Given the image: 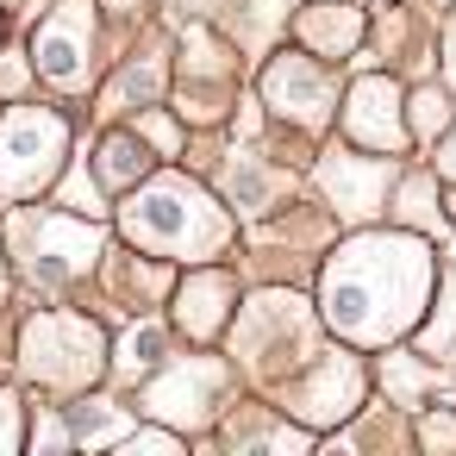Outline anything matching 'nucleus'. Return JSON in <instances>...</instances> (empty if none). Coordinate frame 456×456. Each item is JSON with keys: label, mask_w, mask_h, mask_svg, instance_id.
Listing matches in <instances>:
<instances>
[{"label": "nucleus", "mask_w": 456, "mask_h": 456, "mask_svg": "<svg viewBox=\"0 0 456 456\" xmlns=\"http://www.w3.org/2000/svg\"><path fill=\"white\" fill-rule=\"evenodd\" d=\"M425 294V250L412 238H356L325 281V313L338 331L381 344L400 325H412Z\"/></svg>", "instance_id": "obj_1"}, {"label": "nucleus", "mask_w": 456, "mask_h": 456, "mask_svg": "<svg viewBox=\"0 0 456 456\" xmlns=\"http://www.w3.org/2000/svg\"><path fill=\"white\" fill-rule=\"evenodd\" d=\"M126 232H132L144 250H163V256L219 250V244H225V219H219L213 200H207L194 182H182V175L151 182V188L126 207Z\"/></svg>", "instance_id": "obj_2"}, {"label": "nucleus", "mask_w": 456, "mask_h": 456, "mask_svg": "<svg viewBox=\"0 0 456 456\" xmlns=\"http://www.w3.org/2000/svg\"><path fill=\"white\" fill-rule=\"evenodd\" d=\"M63 144H69V126L45 107H13L0 119V200H26L38 194L57 163H63Z\"/></svg>", "instance_id": "obj_3"}, {"label": "nucleus", "mask_w": 456, "mask_h": 456, "mask_svg": "<svg viewBox=\"0 0 456 456\" xmlns=\"http://www.w3.org/2000/svg\"><path fill=\"white\" fill-rule=\"evenodd\" d=\"M32 63L57 88H82L88 82V7H82V0H63V7L38 26Z\"/></svg>", "instance_id": "obj_4"}, {"label": "nucleus", "mask_w": 456, "mask_h": 456, "mask_svg": "<svg viewBox=\"0 0 456 456\" xmlns=\"http://www.w3.org/2000/svg\"><path fill=\"white\" fill-rule=\"evenodd\" d=\"M57 338H63L57 319H38V325L26 331V369H32L38 381H51V387H76V381H88V375L101 369V338H82L76 350L57 344Z\"/></svg>", "instance_id": "obj_5"}, {"label": "nucleus", "mask_w": 456, "mask_h": 456, "mask_svg": "<svg viewBox=\"0 0 456 456\" xmlns=\"http://www.w3.org/2000/svg\"><path fill=\"white\" fill-rule=\"evenodd\" d=\"M394 82H362L356 94H350V119H344V132L356 138V144H369V151H400L406 144V126H400V113H394Z\"/></svg>", "instance_id": "obj_6"}, {"label": "nucleus", "mask_w": 456, "mask_h": 456, "mask_svg": "<svg viewBox=\"0 0 456 456\" xmlns=\"http://www.w3.org/2000/svg\"><path fill=\"white\" fill-rule=\"evenodd\" d=\"M94 175H101V188H132V182H144V175H151V157H144V144H138V138L113 132V138L101 144V157H94Z\"/></svg>", "instance_id": "obj_7"}, {"label": "nucleus", "mask_w": 456, "mask_h": 456, "mask_svg": "<svg viewBox=\"0 0 456 456\" xmlns=\"http://www.w3.org/2000/svg\"><path fill=\"white\" fill-rule=\"evenodd\" d=\"M219 288H225L219 275H207V281L182 288V325H188V331H213V325H219V306H213V300H219Z\"/></svg>", "instance_id": "obj_8"}, {"label": "nucleus", "mask_w": 456, "mask_h": 456, "mask_svg": "<svg viewBox=\"0 0 456 456\" xmlns=\"http://www.w3.org/2000/svg\"><path fill=\"white\" fill-rule=\"evenodd\" d=\"M163 350H169V344H163V331L138 325V331L126 338V369H157V362H163Z\"/></svg>", "instance_id": "obj_9"}, {"label": "nucleus", "mask_w": 456, "mask_h": 456, "mask_svg": "<svg viewBox=\"0 0 456 456\" xmlns=\"http://www.w3.org/2000/svg\"><path fill=\"white\" fill-rule=\"evenodd\" d=\"M0 450H20V400L0 394Z\"/></svg>", "instance_id": "obj_10"}, {"label": "nucleus", "mask_w": 456, "mask_h": 456, "mask_svg": "<svg viewBox=\"0 0 456 456\" xmlns=\"http://www.w3.org/2000/svg\"><path fill=\"white\" fill-rule=\"evenodd\" d=\"M444 169H450V175H456V138H450V144H444Z\"/></svg>", "instance_id": "obj_11"}, {"label": "nucleus", "mask_w": 456, "mask_h": 456, "mask_svg": "<svg viewBox=\"0 0 456 456\" xmlns=\"http://www.w3.org/2000/svg\"><path fill=\"white\" fill-rule=\"evenodd\" d=\"M0 32H7V26H0Z\"/></svg>", "instance_id": "obj_12"}, {"label": "nucleus", "mask_w": 456, "mask_h": 456, "mask_svg": "<svg viewBox=\"0 0 456 456\" xmlns=\"http://www.w3.org/2000/svg\"><path fill=\"white\" fill-rule=\"evenodd\" d=\"M0 281H7V275H0Z\"/></svg>", "instance_id": "obj_13"}]
</instances>
